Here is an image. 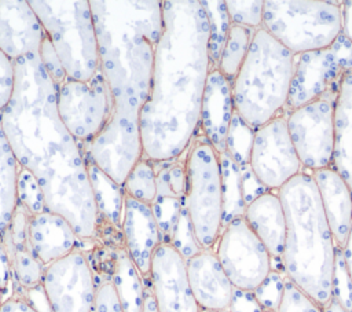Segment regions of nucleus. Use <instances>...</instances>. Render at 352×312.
<instances>
[{"mask_svg":"<svg viewBox=\"0 0 352 312\" xmlns=\"http://www.w3.org/2000/svg\"><path fill=\"white\" fill-rule=\"evenodd\" d=\"M153 164L150 159L142 157L133 165L122 184L125 195L146 205L154 202L157 198V172Z\"/></svg>","mask_w":352,"mask_h":312,"instance_id":"obj_30","label":"nucleus"},{"mask_svg":"<svg viewBox=\"0 0 352 312\" xmlns=\"http://www.w3.org/2000/svg\"><path fill=\"white\" fill-rule=\"evenodd\" d=\"M214 253L235 289L254 291L272 269V258L245 217L220 232Z\"/></svg>","mask_w":352,"mask_h":312,"instance_id":"obj_10","label":"nucleus"},{"mask_svg":"<svg viewBox=\"0 0 352 312\" xmlns=\"http://www.w3.org/2000/svg\"><path fill=\"white\" fill-rule=\"evenodd\" d=\"M28 236L32 252L45 267L74 250H81L82 239L78 238L70 223L48 210L30 216Z\"/></svg>","mask_w":352,"mask_h":312,"instance_id":"obj_20","label":"nucleus"},{"mask_svg":"<svg viewBox=\"0 0 352 312\" xmlns=\"http://www.w3.org/2000/svg\"><path fill=\"white\" fill-rule=\"evenodd\" d=\"M286 220L282 264L286 276L324 307L333 297L336 241L311 172H301L278 191Z\"/></svg>","mask_w":352,"mask_h":312,"instance_id":"obj_4","label":"nucleus"},{"mask_svg":"<svg viewBox=\"0 0 352 312\" xmlns=\"http://www.w3.org/2000/svg\"><path fill=\"white\" fill-rule=\"evenodd\" d=\"M245 220L264 243L272 258V267L283 268L286 220L278 192L268 191L250 202L245 210Z\"/></svg>","mask_w":352,"mask_h":312,"instance_id":"obj_21","label":"nucleus"},{"mask_svg":"<svg viewBox=\"0 0 352 312\" xmlns=\"http://www.w3.org/2000/svg\"><path fill=\"white\" fill-rule=\"evenodd\" d=\"M41 285L54 312H94L96 279L82 250L47 265Z\"/></svg>","mask_w":352,"mask_h":312,"instance_id":"obj_14","label":"nucleus"},{"mask_svg":"<svg viewBox=\"0 0 352 312\" xmlns=\"http://www.w3.org/2000/svg\"><path fill=\"white\" fill-rule=\"evenodd\" d=\"M148 285L158 312H199L190 287L186 260L166 243L153 254Z\"/></svg>","mask_w":352,"mask_h":312,"instance_id":"obj_15","label":"nucleus"},{"mask_svg":"<svg viewBox=\"0 0 352 312\" xmlns=\"http://www.w3.org/2000/svg\"><path fill=\"white\" fill-rule=\"evenodd\" d=\"M15 62V89L0 124L22 169L38 181L48 212L66 219L80 239L99 236V214L81 144L63 125L58 88L38 54Z\"/></svg>","mask_w":352,"mask_h":312,"instance_id":"obj_1","label":"nucleus"},{"mask_svg":"<svg viewBox=\"0 0 352 312\" xmlns=\"http://www.w3.org/2000/svg\"><path fill=\"white\" fill-rule=\"evenodd\" d=\"M241 169V184H242V194H243V199L246 206L253 202L254 199H257L258 197H261L263 194L268 192L270 190L257 179V176L254 175L250 164L239 166Z\"/></svg>","mask_w":352,"mask_h":312,"instance_id":"obj_43","label":"nucleus"},{"mask_svg":"<svg viewBox=\"0 0 352 312\" xmlns=\"http://www.w3.org/2000/svg\"><path fill=\"white\" fill-rule=\"evenodd\" d=\"M254 32L256 30L253 29L234 23L230 26L228 36L216 69L231 82L236 77L242 63L246 59Z\"/></svg>","mask_w":352,"mask_h":312,"instance_id":"obj_28","label":"nucleus"},{"mask_svg":"<svg viewBox=\"0 0 352 312\" xmlns=\"http://www.w3.org/2000/svg\"><path fill=\"white\" fill-rule=\"evenodd\" d=\"M111 282L116 286L124 312H142L144 304V280L125 246L114 247Z\"/></svg>","mask_w":352,"mask_h":312,"instance_id":"obj_25","label":"nucleus"},{"mask_svg":"<svg viewBox=\"0 0 352 312\" xmlns=\"http://www.w3.org/2000/svg\"><path fill=\"white\" fill-rule=\"evenodd\" d=\"M265 0H250V1H235L227 0L226 7L231 23L245 26L253 30L263 27Z\"/></svg>","mask_w":352,"mask_h":312,"instance_id":"obj_37","label":"nucleus"},{"mask_svg":"<svg viewBox=\"0 0 352 312\" xmlns=\"http://www.w3.org/2000/svg\"><path fill=\"white\" fill-rule=\"evenodd\" d=\"M228 309L231 312H265L260 302L257 301L253 291L241 290L235 287Z\"/></svg>","mask_w":352,"mask_h":312,"instance_id":"obj_44","label":"nucleus"},{"mask_svg":"<svg viewBox=\"0 0 352 312\" xmlns=\"http://www.w3.org/2000/svg\"><path fill=\"white\" fill-rule=\"evenodd\" d=\"M201 4L205 10L208 23H209V58L213 67H217V63L224 48L228 30L231 26V19L223 0H201Z\"/></svg>","mask_w":352,"mask_h":312,"instance_id":"obj_29","label":"nucleus"},{"mask_svg":"<svg viewBox=\"0 0 352 312\" xmlns=\"http://www.w3.org/2000/svg\"><path fill=\"white\" fill-rule=\"evenodd\" d=\"M342 33L352 44V0L342 1Z\"/></svg>","mask_w":352,"mask_h":312,"instance_id":"obj_47","label":"nucleus"},{"mask_svg":"<svg viewBox=\"0 0 352 312\" xmlns=\"http://www.w3.org/2000/svg\"><path fill=\"white\" fill-rule=\"evenodd\" d=\"M88 175L91 187L99 214L100 224H107L114 230L121 231L124 217V199L125 192L122 186L117 184L109 175L98 168L91 159L87 158Z\"/></svg>","mask_w":352,"mask_h":312,"instance_id":"obj_24","label":"nucleus"},{"mask_svg":"<svg viewBox=\"0 0 352 312\" xmlns=\"http://www.w3.org/2000/svg\"><path fill=\"white\" fill-rule=\"evenodd\" d=\"M183 198L176 197H157L154 202L150 205L153 214L155 217L160 235H161V243L170 245L173 231L182 210Z\"/></svg>","mask_w":352,"mask_h":312,"instance_id":"obj_32","label":"nucleus"},{"mask_svg":"<svg viewBox=\"0 0 352 312\" xmlns=\"http://www.w3.org/2000/svg\"><path fill=\"white\" fill-rule=\"evenodd\" d=\"M322 206L337 246H344L352 227V190L336 169L312 172Z\"/></svg>","mask_w":352,"mask_h":312,"instance_id":"obj_22","label":"nucleus"},{"mask_svg":"<svg viewBox=\"0 0 352 312\" xmlns=\"http://www.w3.org/2000/svg\"><path fill=\"white\" fill-rule=\"evenodd\" d=\"M0 312H36V309L22 297H10L0 305Z\"/></svg>","mask_w":352,"mask_h":312,"instance_id":"obj_46","label":"nucleus"},{"mask_svg":"<svg viewBox=\"0 0 352 312\" xmlns=\"http://www.w3.org/2000/svg\"><path fill=\"white\" fill-rule=\"evenodd\" d=\"M253 137L254 129L248 122H245L242 117L235 111L227 133L226 151L239 166L250 164Z\"/></svg>","mask_w":352,"mask_h":312,"instance_id":"obj_31","label":"nucleus"},{"mask_svg":"<svg viewBox=\"0 0 352 312\" xmlns=\"http://www.w3.org/2000/svg\"><path fill=\"white\" fill-rule=\"evenodd\" d=\"M212 69L201 0H164L150 93L139 122L143 158L172 162L188 150Z\"/></svg>","mask_w":352,"mask_h":312,"instance_id":"obj_3","label":"nucleus"},{"mask_svg":"<svg viewBox=\"0 0 352 312\" xmlns=\"http://www.w3.org/2000/svg\"><path fill=\"white\" fill-rule=\"evenodd\" d=\"M186 205L195 238L205 250H213L223 221L221 170L219 153L206 140L197 136L186 157Z\"/></svg>","mask_w":352,"mask_h":312,"instance_id":"obj_8","label":"nucleus"},{"mask_svg":"<svg viewBox=\"0 0 352 312\" xmlns=\"http://www.w3.org/2000/svg\"><path fill=\"white\" fill-rule=\"evenodd\" d=\"M333 169L352 190V71L340 85L334 106Z\"/></svg>","mask_w":352,"mask_h":312,"instance_id":"obj_23","label":"nucleus"},{"mask_svg":"<svg viewBox=\"0 0 352 312\" xmlns=\"http://www.w3.org/2000/svg\"><path fill=\"white\" fill-rule=\"evenodd\" d=\"M294 56L264 27L254 32L246 59L231 82L234 109L253 129L287 113Z\"/></svg>","mask_w":352,"mask_h":312,"instance_id":"obj_5","label":"nucleus"},{"mask_svg":"<svg viewBox=\"0 0 352 312\" xmlns=\"http://www.w3.org/2000/svg\"><path fill=\"white\" fill-rule=\"evenodd\" d=\"M341 249H342V256H344V260H345L348 272H349L351 279H352V227H351L348 239H346L345 245H344Z\"/></svg>","mask_w":352,"mask_h":312,"instance_id":"obj_49","label":"nucleus"},{"mask_svg":"<svg viewBox=\"0 0 352 312\" xmlns=\"http://www.w3.org/2000/svg\"><path fill=\"white\" fill-rule=\"evenodd\" d=\"M331 293V298H334L345 311L352 312V279L348 272L341 246L336 247Z\"/></svg>","mask_w":352,"mask_h":312,"instance_id":"obj_38","label":"nucleus"},{"mask_svg":"<svg viewBox=\"0 0 352 312\" xmlns=\"http://www.w3.org/2000/svg\"><path fill=\"white\" fill-rule=\"evenodd\" d=\"M143 280H144V304H143L142 312H158L157 307H155L153 291H151L150 285H148V278L143 279Z\"/></svg>","mask_w":352,"mask_h":312,"instance_id":"obj_48","label":"nucleus"},{"mask_svg":"<svg viewBox=\"0 0 352 312\" xmlns=\"http://www.w3.org/2000/svg\"><path fill=\"white\" fill-rule=\"evenodd\" d=\"M94 312H124L121 300L111 279H96Z\"/></svg>","mask_w":352,"mask_h":312,"instance_id":"obj_40","label":"nucleus"},{"mask_svg":"<svg viewBox=\"0 0 352 312\" xmlns=\"http://www.w3.org/2000/svg\"><path fill=\"white\" fill-rule=\"evenodd\" d=\"M59 117L80 144L91 143L106 125L110 115V98L102 70L91 81L66 78L58 88Z\"/></svg>","mask_w":352,"mask_h":312,"instance_id":"obj_12","label":"nucleus"},{"mask_svg":"<svg viewBox=\"0 0 352 312\" xmlns=\"http://www.w3.org/2000/svg\"><path fill=\"white\" fill-rule=\"evenodd\" d=\"M0 287L4 294V300L10 298L14 294L12 290V267L11 260L7 252V247L0 235Z\"/></svg>","mask_w":352,"mask_h":312,"instance_id":"obj_45","label":"nucleus"},{"mask_svg":"<svg viewBox=\"0 0 352 312\" xmlns=\"http://www.w3.org/2000/svg\"><path fill=\"white\" fill-rule=\"evenodd\" d=\"M121 231L131 260L142 278L147 279L153 254L161 245V235L151 206L125 195Z\"/></svg>","mask_w":352,"mask_h":312,"instance_id":"obj_17","label":"nucleus"},{"mask_svg":"<svg viewBox=\"0 0 352 312\" xmlns=\"http://www.w3.org/2000/svg\"><path fill=\"white\" fill-rule=\"evenodd\" d=\"M250 166L257 179L275 192L304 172L289 133L286 113L254 129Z\"/></svg>","mask_w":352,"mask_h":312,"instance_id":"obj_13","label":"nucleus"},{"mask_svg":"<svg viewBox=\"0 0 352 312\" xmlns=\"http://www.w3.org/2000/svg\"><path fill=\"white\" fill-rule=\"evenodd\" d=\"M3 301H4V294H3V290H1V287H0V305L3 304Z\"/></svg>","mask_w":352,"mask_h":312,"instance_id":"obj_52","label":"nucleus"},{"mask_svg":"<svg viewBox=\"0 0 352 312\" xmlns=\"http://www.w3.org/2000/svg\"><path fill=\"white\" fill-rule=\"evenodd\" d=\"M45 37L41 22L26 0H0V49L12 60L38 54Z\"/></svg>","mask_w":352,"mask_h":312,"instance_id":"obj_16","label":"nucleus"},{"mask_svg":"<svg viewBox=\"0 0 352 312\" xmlns=\"http://www.w3.org/2000/svg\"><path fill=\"white\" fill-rule=\"evenodd\" d=\"M15 78V62L0 49V114L12 99Z\"/></svg>","mask_w":352,"mask_h":312,"instance_id":"obj_42","label":"nucleus"},{"mask_svg":"<svg viewBox=\"0 0 352 312\" xmlns=\"http://www.w3.org/2000/svg\"><path fill=\"white\" fill-rule=\"evenodd\" d=\"M263 27L294 55L324 49L342 33V1L265 0Z\"/></svg>","mask_w":352,"mask_h":312,"instance_id":"obj_7","label":"nucleus"},{"mask_svg":"<svg viewBox=\"0 0 352 312\" xmlns=\"http://www.w3.org/2000/svg\"><path fill=\"white\" fill-rule=\"evenodd\" d=\"M100 70L110 98L102 132L82 150L122 186L143 157L140 113L148 99L155 45L162 29L160 0H91Z\"/></svg>","mask_w":352,"mask_h":312,"instance_id":"obj_2","label":"nucleus"},{"mask_svg":"<svg viewBox=\"0 0 352 312\" xmlns=\"http://www.w3.org/2000/svg\"><path fill=\"white\" fill-rule=\"evenodd\" d=\"M336 99L320 98L286 113L292 142L307 172L333 165Z\"/></svg>","mask_w":352,"mask_h":312,"instance_id":"obj_11","label":"nucleus"},{"mask_svg":"<svg viewBox=\"0 0 352 312\" xmlns=\"http://www.w3.org/2000/svg\"><path fill=\"white\" fill-rule=\"evenodd\" d=\"M170 246L184 258L188 260L192 256H195L197 253H199L202 250V247L199 246L197 238H195V232L192 228V223L187 210V205H186V197L183 199V205H182V210L173 231V236L170 241Z\"/></svg>","mask_w":352,"mask_h":312,"instance_id":"obj_34","label":"nucleus"},{"mask_svg":"<svg viewBox=\"0 0 352 312\" xmlns=\"http://www.w3.org/2000/svg\"><path fill=\"white\" fill-rule=\"evenodd\" d=\"M18 164L0 124V235L10 227L18 208Z\"/></svg>","mask_w":352,"mask_h":312,"instance_id":"obj_26","label":"nucleus"},{"mask_svg":"<svg viewBox=\"0 0 352 312\" xmlns=\"http://www.w3.org/2000/svg\"><path fill=\"white\" fill-rule=\"evenodd\" d=\"M276 312H323L322 307L286 278L282 301Z\"/></svg>","mask_w":352,"mask_h":312,"instance_id":"obj_39","label":"nucleus"},{"mask_svg":"<svg viewBox=\"0 0 352 312\" xmlns=\"http://www.w3.org/2000/svg\"><path fill=\"white\" fill-rule=\"evenodd\" d=\"M38 56H40V60H41L45 71L48 73V76L51 77V80L54 81L56 88H59L66 81L67 76H66V71L62 66V62H60L54 45L51 44V41L47 36L44 37V40L41 43Z\"/></svg>","mask_w":352,"mask_h":312,"instance_id":"obj_41","label":"nucleus"},{"mask_svg":"<svg viewBox=\"0 0 352 312\" xmlns=\"http://www.w3.org/2000/svg\"><path fill=\"white\" fill-rule=\"evenodd\" d=\"M221 170V195H223V221L221 230L231 221L243 217L246 203L242 194L239 165L224 151L219 154Z\"/></svg>","mask_w":352,"mask_h":312,"instance_id":"obj_27","label":"nucleus"},{"mask_svg":"<svg viewBox=\"0 0 352 312\" xmlns=\"http://www.w3.org/2000/svg\"><path fill=\"white\" fill-rule=\"evenodd\" d=\"M234 113L231 81L213 67L204 92L199 126L202 135L219 154L226 151L227 133Z\"/></svg>","mask_w":352,"mask_h":312,"instance_id":"obj_19","label":"nucleus"},{"mask_svg":"<svg viewBox=\"0 0 352 312\" xmlns=\"http://www.w3.org/2000/svg\"><path fill=\"white\" fill-rule=\"evenodd\" d=\"M18 203L23 206L30 216L47 210L44 194L38 181L30 172L22 168L18 176Z\"/></svg>","mask_w":352,"mask_h":312,"instance_id":"obj_36","label":"nucleus"},{"mask_svg":"<svg viewBox=\"0 0 352 312\" xmlns=\"http://www.w3.org/2000/svg\"><path fill=\"white\" fill-rule=\"evenodd\" d=\"M187 170L186 159L172 161L157 172V197H186Z\"/></svg>","mask_w":352,"mask_h":312,"instance_id":"obj_33","label":"nucleus"},{"mask_svg":"<svg viewBox=\"0 0 352 312\" xmlns=\"http://www.w3.org/2000/svg\"><path fill=\"white\" fill-rule=\"evenodd\" d=\"M199 312H231L230 309H201Z\"/></svg>","mask_w":352,"mask_h":312,"instance_id":"obj_51","label":"nucleus"},{"mask_svg":"<svg viewBox=\"0 0 352 312\" xmlns=\"http://www.w3.org/2000/svg\"><path fill=\"white\" fill-rule=\"evenodd\" d=\"M286 274L283 268L272 267L268 276L264 282L253 291L257 301L263 307L265 312H276L279 304L282 301L285 283H286Z\"/></svg>","mask_w":352,"mask_h":312,"instance_id":"obj_35","label":"nucleus"},{"mask_svg":"<svg viewBox=\"0 0 352 312\" xmlns=\"http://www.w3.org/2000/svg\"><path fill=\"white\" fill-rule=\"evenodd\" d=\"M352 71V44L341 33L327 48L294 56L287 111L320 98H337L342 78Z\"/></svg>","mask_w":352,"mask_h":312,"instance_id":"obj_9","label":"nucleus"},{"mask_svg":"<svg viewBox=\"0 0 352 312\" xmlns=\"http://www.w3.org/2000/svg\"><path fill=\"white\" fill-rule=\"evenodd\" d=\"M190 287L199 309H228L234 286L214 250L202 249L186 260Z\"/></svg>","mask_w":352,"mask_h":312,"instance_id":"obj_18","label":"nucleus"},{"mask_svg":"<svg viewBox=\"0 0 352 312\" xmlns=\"http://www.w3.org/2000/svg\"><path fill=\"white\" fill-rule=\"evenodd\" d=\"M322 311L323 312H348L334 298H331L324 307H322Z\"/></svg>","mask_w":352,"mask_h":312,"instance_id":"obj_50","label":"nucleus"},{"mask_svg":"<svg viewBox=\"0 0 352 312\" xmlns=\"http://www.w3.org/2000/svg\"><path fill=\"white\" fill-rule=\"evenodd\" d=\"M29 4L54 45L67 78L91 81L100 71V59L89 1L29 0Z\"/></svg>","mask_w":352,"mask_h":312,"instance_id":"obj_6","label":"nucleus"}]
</instances>
